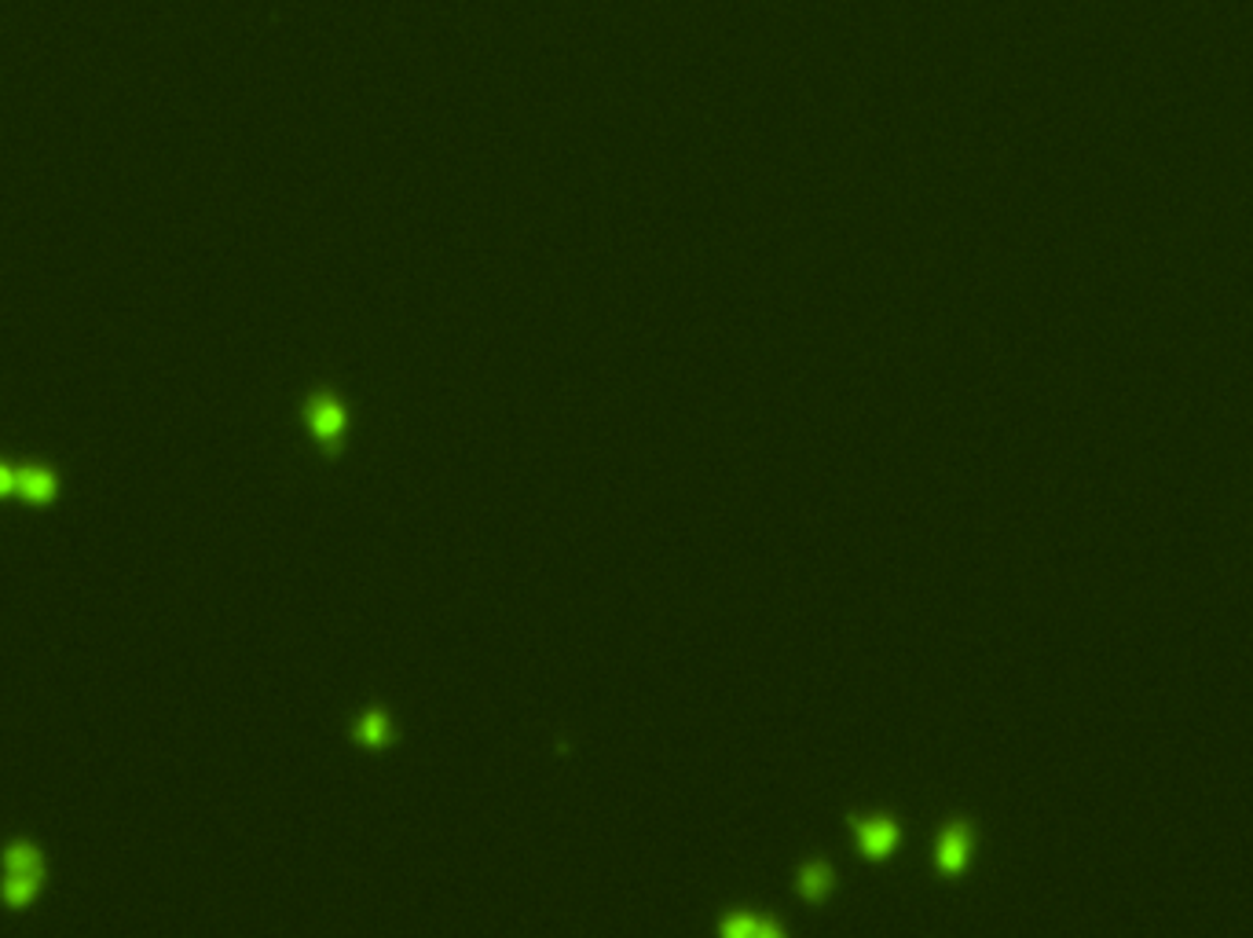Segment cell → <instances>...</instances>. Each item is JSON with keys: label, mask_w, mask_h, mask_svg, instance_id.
Masks as SVG:
<instances>
[{"label": "cell", "mask_w": 1253, "mask_h": 938, "mask_svg": "<svg viewBox=\"0 0 1253 938\" xmlns=\"http://www.w3.org/2000/svg\"><path fill=\"white\" fill-rule=\"evenodd\" d=\"M938 858H942L946 869H957V865H965V858H968V836L965 832H949L946 840H942V846H938Z\"/></svg>", "instance_id": "cell-4"}, {"label": "cell", "mask_w": 1253, "mask_h": 938, "mask_svg": "<svg viewBox=\"0 0 1253 938\" xmlns=\"http://www.w3.org/2000/svg\"><path fill=\"white\" fill-rule=\"evenodd\" d=\"M799 884H803V894H810V899H821V894L828 891V873L821 869V865H810Z\"/></svg>", "instance_id": "cell-6"}, {"label": "cell", "mask_w": 1253, "mask_h": 938, "mask_svg": "<svg viewBox=\"0 0 1253 938\" xmlns=\"http://www.w3.org/2000/svg\"><path fill=\"white\" fill-rule=\"evenodd\" d=\"M389 738V722L382 715H364V722H359V741L367 744H382Z\"/></svg>", "instance_id": "cell-5"}, {"label": "cell", "mask_w": 1253, "mask_h": 938, "mask_svg": "<svg viewBox=\"0 0 1253 938\" xmlns=\"http://www.w3.org/2000/svg\"><path fill=\"white\" fill-rule=\"evenodd\" d=\"M308 426L323 443H334L341 437V426H345V411H341L337 400L330 397H319L312 400V407H308Z\"/></svg>", "instance_id": "cell-2"}, {"label": "cell", "mask_w": 1253, "mask_h": 938, "mask_svg": "<svg viewBox=\"0 0 1253 938\" xmlns=\"http://www.w3.org/2000/svg\"><path fill=\"white\" fill-rule=\"evenodd\" d=\"M858 840H861V846H865L869 854H887L890 846H895L898 832H895V825H890V821L876 818V821H865V825H861V829H858Z\"/></svg>", "instance_id": "cell-3"}, {"label": "cell", "mask_w": 1253, "mask_h": 938, "mask_svg": "<svg viewBox=\"0 0 1253 938\" xmlns=\"http://www.w3.org/2000/svg\"><path fill=\"white\" fill-rule=\"evenodd\" d=\"M48 884V858L45 851L26 836H15L0 846V902L8 910H29L41 899Z\"/></svg>", "instance_id": "cell-1"}]
</instances>
